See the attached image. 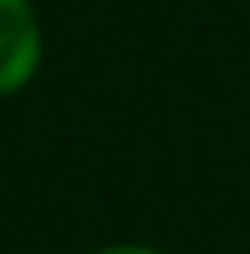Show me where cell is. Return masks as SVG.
<instances>
[{
	"label": "cell",
	"mask_w": 250,
	"mask_h": 254,
	"mask_svg": "<svg viewBox=\"0 0 250 254\" xmlns=\"http://www.w3.org/2000/svg\"><path fill=\"white\" fill-rule=\"evenodd\" d=\"M38 66V19L28 0H0V94L19 90Z\"/></svg>",
	"instance_id": "obj_1"
},
{
	"label": "cell",
	"mask_w": 250,
	"mask_h": 254,
	"mask_svg": "<svg viewBox=\"0 0 250 254\" xmlns=\"http://www.w3.org/2000/svg\"><path fill=\"white\" fill-rule=\"evenodd\" d=\"M104 254H151V250H104Z\"/></svg>",
	"instance_id": "obj_2"
}]
</instances>
